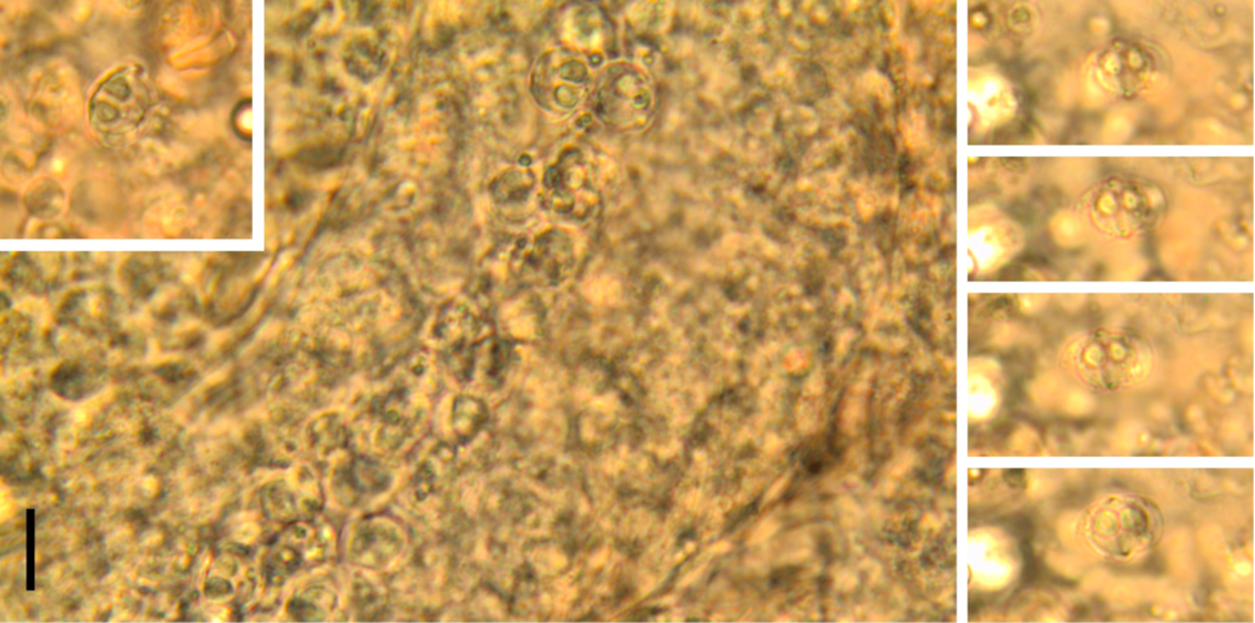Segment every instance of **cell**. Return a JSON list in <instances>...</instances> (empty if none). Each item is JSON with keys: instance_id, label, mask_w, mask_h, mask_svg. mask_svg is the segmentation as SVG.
Masks as SVG:
<instances>
[{"instance_id": "4", "label": "cell", "mask_w": 1255, "mask_h": 623, "mask_svg": "<svg viewBox=\"0 0 1255 623\" xmlns=\"http://www.w3.org/2000/svg\"><path fill=\"white\" fill-rule=\"evenodd\" d=\"M574 260V247L568 234L549 230L519 245L513 257V271L526 284L554 287L567 280Z\"/></svg>"}, {"instance_id": "6", "label": "cell", "mask_w": 1255, "mask_h": 623, "mask_svg": "<svg viewBox=\"0 0 1255 623\" xmlns=\"http://www.w3.org/2000/svg\"><path fill=\"white\" fill-rule=\"evenodd\" d=\"M476 332V316L464 303L444 305L433 327L434 340L443 346L446 354L474 344Z\"/></svg>"}, {"instance_id": "9", "label": "cell", "mask_w": 1255, "mask_h": 623, "mask_svg": "<svg viewBox=\"0 0 1255 623\" xmlns=\"http://www.w3.org/2000/svg\"><path fill=\"white\" fill-rule=\"evenodd\" d=\"M452 463L453 452L451 448L448 446L438 447L417 473L416 495L425 498L433 494L443 484Z\"/></svg>"}, {"instance_id": "2", "label": "cell", "mask_w": 1255, "mask_h": 623, "mask_svg": "<svg viewBox=\"0 0 1255 623\" xmlns=\"http://www.w3.org/2000/svg\"><path fill=\"white\" fill-rule=\"evenodd\" d=\"M544 207L557 216L583 221L600 207L597 171L578 149H569L548 168L543 184Z\"/></svg>"}, {"instance_id": "1", "label": "cell", "mask_w": 1255, "mask_h": 623, "mask_svg": "<svg viewBox=\"0 0 1255 623\" xmlns=\"http://www.w3.org/2000/svg\"><path fill=\"white\" fill-rule=\"evenodd\" d=\"M591 97L600 120L619 131L647 127L655 110L654 86L646 74L628 64L606 69Z\"/></svg>"}, {"instance_id": "3", "label": "cell", "mask_w": 1255, "mask_h": 623, "mask_svg": "<svg viewBox=\"0 0 1255 623\" xmlns=\"http://www.w3.org/2000/svg\"><path fill=\"white\" fill-rule=\"evenodd\" d=\"M532 89L537 104L556 116L574 111L594 90L586 61L571 49H555L541 58Z\"/></svg>"}, {"instance_id": "10", "label": "cell", "mask_w": 1255, "mask_h": 623, "mask_svg": "<svg viewBox=\"0 0 1255 623\" xmlns=\"http://www.w3.org/2000/svg\"><path fill=\"white\" fill-rule=\"evenodd\" d=\"M346 483L360 494H380L387 486V474L376 463L367 459H355L345 474Z\"/></svg>"}, {"instance_id": "5", "label": "cell", "mask_w": 1255, "mask_h": 623, "mask_svg": "<svg viewBox=\"0 0 1255 623\" xmlns=\"http://www.w3.org/2000/svg\"><path fill=\"white\" fill-rule=\"evenodd\" d=\"M402 543L399 530L390 524L371 520L357 532L352 554L357 563L377 568L399 553Z\"/></svg>"}, {"instance_id": "12", "label": "cell", "mask_w": 1255, "mask_h": 623, "mask_svg": "<svg viewBox=\"0 0 1255 623\" xmlns=\"http://www.w3.org/2000/svg\"><path fill=\"white\" fill-rule=\"evenodd\" d=\"M534 187V176L526 171L509 173L499 180L495 187V197L501 202H518L524 200Z\"/></svg>"}, {"instance_id": "11", "label": "cell", "mask_w": 1255, "mask_h": 623, "mask_svg": "<svg viewBox=\"0 0 1255 623\" xmlns=\"http://www.w3.org/2000/svg\"><path fill=\"white\" fill-rule=\"evenodd\" d=\"M569 28L576 30V38L579 45H584L586 49L595 48L601 45L602 34L606 28L604 20L599 15L595 10L580 9L569 22Z\"/></svg>"}, {"instance_id": "7", "label": "cell", "mask_w": 1255, "mask_h": 623, "mask_svg": "<svg viewBox=\"0 0 1255 623\" xmlns=\"http://www.w3.org/2000/svg\"><path fill=\"white\" fill-rule=\"evenodd\" d=\"M487 422V408L481 400L474 396H458L455 398L452 411V425L458 442L470 443Z\"/></svg>"}, {"instance_id": "8", "label": "cell", "mask_w": 1255, "mask_h": 623, "mask_svg": "<svg viewBox=\"0 0 1255 623\" xmlns=\"http://www.w3.org/2000/svg\"><path fill=\"white\" fill-rule=\"evenodd\" d=\"M309 437L316 452L328 455L350 444V433L339 416L326 414L316 419L310 427Z\"/></svg>"}]
</instances>
